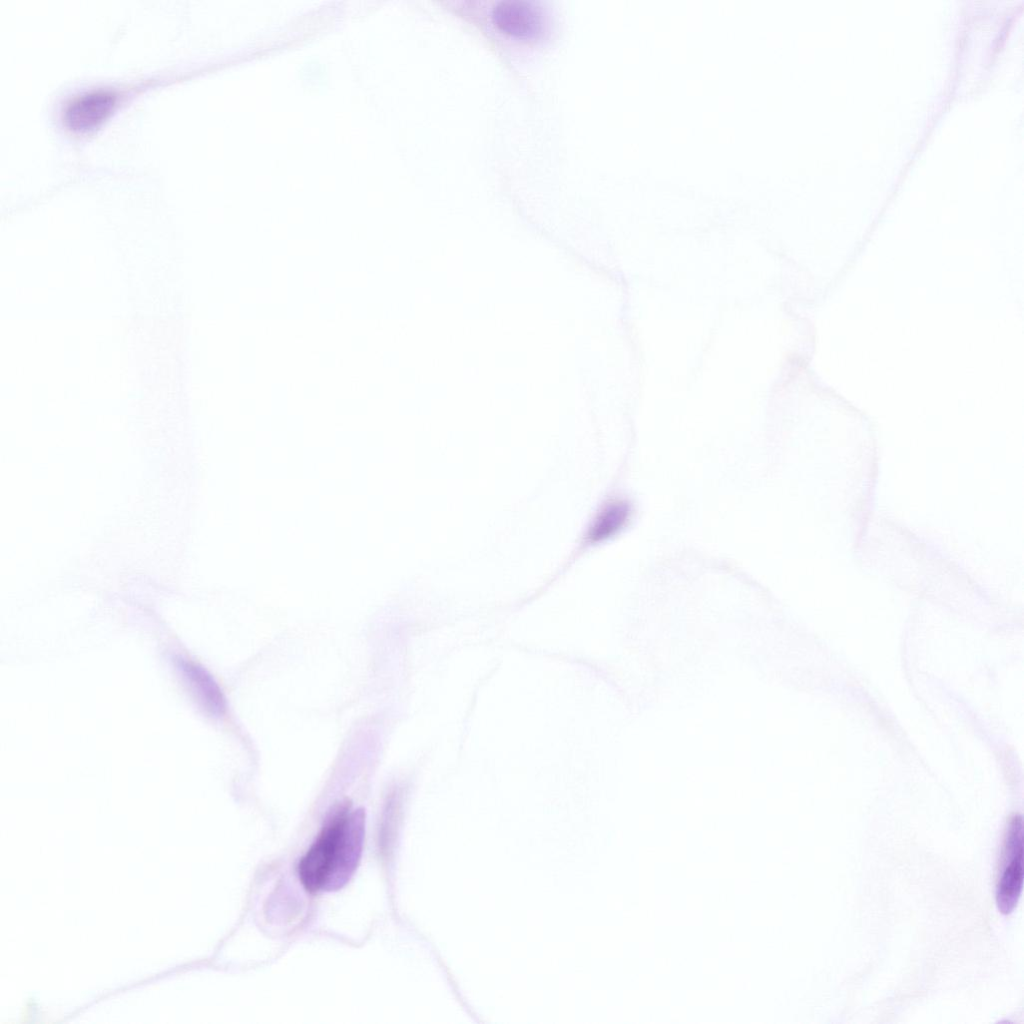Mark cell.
<instances>
[{
	"instance_id": "cell-1",
	"label": "cell",
	"mask_w": 1024,
	"mask_h": 1024,
	"mask_svg": "<svg viewBox=\"0 0 1024 1024\" xmlns=\"http://www.w3.org/2000/svg\"><path fill=\"white\" fill-rule=\"evenodd\" d=\"M365 821L364 809H352L347 801L332 809L298 864V876L307 891L332 892L348 883L361 859Z\"/></svg>"
},
{
	"instance_id": "cell-2",
	"label": "cell",
	"mask_w": 1024,
	"mask_h": 1024,
	"mask_svg": "<svg viewBox=\"0 0 1024 1024\" xmlns=\"http://www.w3.org/2000/svg\"><path fill=\"white\" fill-rule=\"evenodd\" d=\"M1023 827L1020 815H1014L1004 840L1002 871L996 886V905L1004 914L1016 907L1023 884Z\"/></svg>"
},
{
	"instance_id": "cell-3",
	"label": "cell",
	"mask_w": 1024,
	"mask_h": 1024,
	"mask_svg": "<svg viewBox=\"0 0 1024 1024\" xmlns=\"http://www.w3.org/2000/svg\"><path fill=\"white\" fill-rule=\"evenodd\" d=\"M116 96L109 90H93L72 98L64 107V125L74 132H87L100 126L112 113Z\"/></svg>"
},
{
	"instance_id": "cell-4",
	"label": "cell",
	"mask_w": 1024,
	"mask_h": 1024,
	"mask_svg": "<svg viewBox=\"0 0 1024 1024\" xmlns=\"http://www.w3.org/2000/svg\"><path fill=\"white\" fill-rule=\"evenodd\" d=\"M494 23L504 32L518 37H534L545 23L544 12L528 0H503L492 10Z\"/></svg>"
},
{
	"instance_id": "cell-5",
	"label": "cell",
	"mask_w": 1024,
	"mask_h": 1024,
	"mask_svg": "<svg viewBox=\"0 0 1024 1024\" xmlns=\"http://www.w3.org/2000/svg\"><path fill=\"white\" fill-rule=\"evenodd\" d=\"M181 670L201 705L213 715L225 710V699L214 679L199 665L182 662Z\"/></svg>"
},
{
	"instance_id": "cell-6",
	"label": "cell",
	"mask_w": 1024,
	"mask_h": 1024,
	"mask_svg": "<svg viewBox=\"0 0 1024 1024\" xmlns=\"http://www.w3.org/2000/svg\"><path fill=\"white\" fill-rule=\"evenodd\" d=\"M629 515L630 505L627 502H610L601 510L590 528V540L596 542L610 537L624 526Z\"/></svg>"
}]
</instances>
